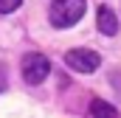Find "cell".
Instances as JSON below:
<instances>
[{
    "label": "cell",
    "mask_w": 121,
    "mask_h": 118,
    "mask_svg": "<svg viewBox=\"0 0 121 118\" xmlns=\"http://www.w3.org/2000/svg\"><path fill=\"white\" fill-rule=\"evenodd\" d=\"M85 11H87V0H51L48 20L54 28H70L82 20Z\"/></svg>",
    "instance_id": "1"
},
{
    "label": "cell",
    "mask_w": 121,
    "mask_h": 118,
    "mask_svg": "<svg viewBox=\"0 0 121 118\" xmlns=\"http://www.w3.org/2000/svg\"><path fill=\"white\" fill-rule=\"evenodd\" d=\"M20 70H23V79L28 84H39L51 73V62H48V56H42V54H26L23 62H20Z\"/></svg>",
    "instance_id": "2"
},
{
    "label": "cell",
    "mask_w": 121,
    "mask_h": 118,
    "mask_svg": "<svg viewBox=\"0 0 121 118\" xmlns=\"http://www.w3.org/2000/svg\"><path fill=\"white\" fill-rule=\"evenodd\" d=\"M65 65L70 70H76V73H93L101 65V56L96 51H90V48H73V51L65 54Z\"/></svg>",
    "instance_id": "3"
},
{
    "label": "cell",
    "mask_w": 121,
    "mask_h": 118,
    "mask_svg": "<svg viewBox=\"0 0 121 118\" xmlns=\"http://www.w3.org/2000/svg\"><path fill=\"white\" fill-rule=\"evenodd\" d=\"M96 23H99V31H101L104 37H116V34H118V17H116V11H113L110 6H99Z\"/></svg>",
    "instance_id": "4"
},
{
    "label": "cell",
    "mask_w": 121,
    "mask_h": 118,
    "mask_svg": "<svg viewBox=\"0 0 121 118\" xmlns=\"http://www.w3.org/2000/svg\"><path fill=\"white\" fill-rule=\"evenodd\" d=\"M90 115L93 118H116V107L101 101V98H93L90 101Z\"/></svg>",
    "instance_id": "5"
},
{
    "label": "cell",
    "mask_w": 121,
    "mask_h": 118,
    "mask_svg": "<svg viewBox=\"0 0 121 118\" xmlns=\"http://www.w3.org/2000/svg\"><path fill=\"white\" fill-rule=\"evenodd\" d=\"M20 6H23V0H0V14H11Z\"/></svg>",
    "instance_id": "6"
}]
</instances>
